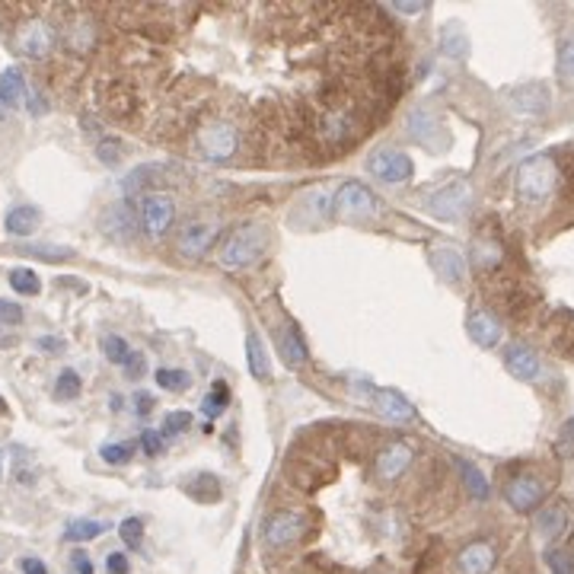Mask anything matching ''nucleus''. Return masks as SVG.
I'll use <instances>...</instances> for the list:
<instances>
[{"label":"nucleus","instance_id":"aec40b11","mask_svg":"<svg viewBox=\"0 0 574 574\" xmlns=\"http://www.w3.org/2000/svg\"><path fill=\"white\" fill-rule=\"evenodd\" d=\"M457 469H459V475H463V485H466V491L475 498V501H485V498L491 495L488 479L482 475V469L475 466L473 459H457Z\"/></svg>","mask_w":574,"mask_h":574},{"label":"nucleus","instance_id":"4c0bfd02","mask_svg":"<svg viewBox=\"0 0 574 574\" xmlns=\"http://www.w3.org/2000/svg\"><path fill=\"white\" fill-rule=\"evenodd\" d=\"M559 74L565 80H574V36L565 39L559 48Z\"/></svg>","mask_w":574,"mask_h":574},{"label":"nucleus","instance_id":"8fccbe9b","mask_svg":"<svg viewBox=\"0 0 574 574\" xmlns=\"http://www.w3.org/2000/svg\"><path fill=\"white\" fill-rule=\"evenodd\" d=\"M4 459H7V450H0V479H4Z\"/></svg>","mask_w":574,"mask_h":574},{"label":"nucleus","instance_id":"a18cd8bd","mask_svg":"<svg viewBox=\"0 0 574 574\" xmlns=\"http://www.w3.org/2000/svg\"><path fill=\"white\" fill-rule=\"evenodd\" d=\"M125 373H128L131 380H137V377H144V358H141V354H131V358L125 361Z\"/></svg>","mask_w":574,"mask_h":574},{"label":"nucleus","instance_id":"393cba45","mask_svg":"<svg viewBox=\"0 0 574 574\" xmlns=\"http://www.w3.org/2000/svg\"><path fill=\"white\" fill-rule=\"evenodd\" d=\"M246 354H249V370L256 380H268L272 377V364H268V354L265 348H262V342H258L256 335L246 338Z\"/></svg>","mask_w":574,"mask_h":574},{"label":"nucleus","instance_id":"a878e982","mask_svg":"<svg viewBox=\"0 0 574 574\" xmlns=\"http://www.w3.org/2000/svg\"><path fill=\"white\" fill-rule=\"evenodd\" d=\"M106 533V524H100V520H71L65 530V539L67 543H90V539L102 536Z\"/></svg>","mask_w":574,"mask_h":574},{"label":"nucleus","instance_id":"423d86ee","mask_svg":"<svg viewBox=\"0 0 574 574\" xmlns=\"http://www.w3.org/2000/svg\"><path fill=\"white\" fill-rule=\"evenodd\" d=\"M13 42L26 57H48L51 48H55V29L45 20H39V16H32V20L20 22Z\"/></svg>","mask_w":574,"mask_h":574},{"label":"nucleus","instance_id":"cd10ccee","mask_svg":"<svg viewBox=\"0 0 574 574\" xmlns=\"http://www.w3.org/2000/svg\"><path fill=\"white\" fill-rule=\"evenodd\" d=\"M227 402H230V389L223 380H217L214 387H211V393L204 396V402H201V412L208 418H217L223 409H227Z\"/></svg>","mask_w":574,"mask_h":574},{"label":"nucleus","instance_id":"e433bc0d","mask_svg":"<svg viewBox=\"0 0 574 574\" xmlns=\"http://www.w3.org/2000/svg\"><path fill=\"white\" fill-rule=\"evenodd\" d=\"M188 428H192V412H170L163 422L166 438H172V434H179V430H188Z\"/></svg>","mask_w":574,"mask_h":574},{"label":"nucleus","instance_id":"4468645a","mask_svg":"<svg viewBox=\"0 0 574 574\" xmlns=\"http://www.w3.org/2000/svg\"><path fill=\"white\" fill-rule=\"evenodd\" d=\"M466 332L479 348H495L501 342V323H498V316L491 309H473L466 316Z\"/></svg>","mask_w":574,"mask_h":574},{"label":"nucleus","instance_id":"0eeeda50","mask_svg":"<svg viewBox=\"0 0 574 574\" xmlns=\"http://www.w3.org/2000/svg\"><path fill=\"white\" fill-rule=\"evenodd\" d=\"M172 217H176V201L170 195L151 192L141 198V221L151 237H163L166 230L172 227Z\"/></svg>","mask_w":574,"mask_h":574},{"label":"nucleus","instance_id":"ea45409f","mask_svg":"<svg viewBox=\"0 0 574 574\" xmlns=\"http://www.w3.org/2000/svg\"><path fill=\"white\" fill-rule=\"evenodd\" d=\"M100 160L102 163H118L122 160V144L118 141H100Z\"/></svg>","mask_w":574,"mask_h":574},{"label":"nucleus","instance_id":"a19ab883","mask_svg":"<svg viewBox=\"0 0 574 574\" xmlns=\"http://www.w3.org/2000/svg\"><path fill=\"white\" fill-rule=\"evenodd\" d=\"M0 323L4 326L22 323V307H16V303H10V300H0Z\"/></svg>","mask_w":574,"mask_h":574},{"label":"nucleus","instance_id":"412c9836","mask_svg":"<svg viewBox=\"0 0 574 574\" xmlns=\"http://www.w3.org/2000/svg\"><path fill=\"white\" fill-rule=\"evenodd\" d=\"M39 223H42L39 208H32V204H20V208H13L7 214V233H13V237H29Z\"/></svg>","mask_w":574,"mask_h":574},{"label":"nucleus","instance_id":"49530a36","mask_svg":"<svg viewBox=\"0 0 574 574\" xmlns=\"http://www.w3.org/2000/svg\"><path fill=\"white\" fill-rule=\"evenodd\" d=\"M74 571H77V574H96L93 561L86 559V552H74Z\"/></svg>","mask_w":574,"mask_h":574},{"label":"nucleus","instance_id":"2eb2a0df","mask_svg":"<svg viewBox=\"0 0 574 574\" xmlns=\"http://www.w3.org/2000/svg\"><path fill=\"white\" fill-rule=\"evenodd\" d=\"M498 552L491 543H469L466 549H459L457 555V571L459 574H488L495 568Z\"/></svg>","mask_w":574,"mask_h":574},{"label":"nucleus","instance_id":"79ce46f5","mask_svg":"<svg viewBox=\"0 0 574 574\" xmlns=\"http://www.w3.org/2000/svg\"><path fill=\"white\" fill-rule=\"evenodd\" d=\"M393 10L396 13H405V16H418L428 10V4H424V0H396Z\"/></svg>","mask_w":574,"mask_h":574},{"label":"nucleus","instance_id":"c03bdc74","mask_svg":"<svg viewBox=\"0 0 574 574\" xmlns=\"http://www.w3.org/2000/svg\"><path fill=\"white\" fill-rule=\"evenodd\" d=\"M128 555H122V552H112L106 559V571L109 574H128Z\"/></svg>","mask_w":574,"mask_h":574},{"label":"nucleus","instance_id":"20e7f679","mask_svg":"<svg viewBox=\"0 0 574 574\" xmlns=\"http://www.w3.org/2000/svg\"><path fill=\"white\" fill-rule=\"evenodd\" d=\"M198 147L201 153L208 160H217V163H223V160H230L233 153H237L239 147V131L237 125L223 122V118H211L208 125H201L198 128Z\"/></svg>","mask_w":574,"mask_h":574},{"label":"nucleus","instance_id":"9b49d317","mask_svg":"<svg viewBox=\"0 0 574 574\" xmlns=\"http://www.w3.org/2000/svg\"><path fill=\"white\" fill-rule=\"evenodd\" d=\"M370 172L380 182H389V186H399V182L412 179L415 172V163H412L405 153L399 151H380L377 157H370Z\"/></svg>","mask_w":574,"mask_h":574},{"label":"nucleus","instance_id":"f704fd0d","mask_svg":"<svg viewBox=\"0 0 574 574\" xmlns=\"http://www.w3.org/2000/svg\"><path fill=\"white\" fill-rule=\"evenodd\" d=\"M545 561H549V571L552 574H574V559L565 552V549H549V552H545Z\"/></svg>","mask_w":574,"mask_h":574},{"label":"nucleus","instance_id":"4be33fe9","mask_svg":"<svg viewBox=\"0 0 574 574\" xmlns=\"http://www.w3.org/2000/svg\"><path fill=\"white\" fill-rule=\"evenodd\" d=\"M22 96H26V80H22V74L16 67H7V71L0 74V102L13 109L22 102Z\"/></svg>","mask_w":574,"mask_h":574},{"label":"nucleus","instance_id":"c85d7f7f","mask_svg":"<svg viewBox=\"0 0 574 574\" xmlns=\"http://www.w3.org/2000/svg\"><path fill=\"white\" fill-rule=\"evenodd\" d=\"M80 396V377L74 370H61L55 383V399L57 402H71Z\"/></svg>","mask_w":574,"mask_h":574},{"label":"nucleus","instance_id":"2f4dec72","mask_svg":"<svg viewBox=\"0 0 574 574\" xmlns=\"http://www.w3.org/2000/svg\"><path fill=\"white\" fill-rule=\"evenodd\" d=\"M20 252H26V256H42L45 262H61V258H71L74 256V249H67V246H48V243H42V246H22Z\"/></svg>","mask_w":574,"mask_h":574},{"label":"nucleus","instance_id":"6ab92c4d","mask_svg":"<svg viewBox=\"0 0 574 574\" xmlns=\"http://www.w3.org/2000/svg\"><path fill=\"white\" fill-rule=\"evenodd\" d=\"M434 265H438L440 278L450 281V284H463L466 281V258H463V252L450 249V246L434 252Z\"/></svg>","mask_w":574,"mask_h":574},{"label":"nucleus","instance_id":"58836bf2","mask_svg":"<svg viewBox=\"0 0 574 574\" xmlns=\"http://www.w3.org/2000/svg\"><path fill=\"white\" fill-rule=\"evenodd\" d=\"M559 453L561 457H574V418H568L565 424H561V430H559Z\"/></svg>","mask_w":574,"mask_h":574},{"label":"nucleus","instance_id":"6e6552de","mask_svg":"<svg viewBox=\"0 0 574 574\" xmlns=\"http://www.w3.org/2000/svg\"><path fill=\"white\" fill-rule=\"evenodd\" d=\"M335 211L342 217L358 221V217H373L380 211V204H377L370 188L358 186V182H344V186L335 192Z\"/></svg>","mask_w":574,"mask_h":574},{"label":"nucleus","instance_id":"7c9ffc66","mask_svg":"<svg viewBox=\"0 0 574 574\" xmlns=\"http://www.w3.org/2000/svg\"><path fill=\"white\" fill-rule=\"evenodd\" d=\"M102 352H106V358L112 361V364H122V367H125V361L131 358L128 342H125V338H118V335H106V338H102Z\"/></svg>","mask_w":574,"mask_h":574},{"label":"nucleus","instance_id":"bb28decb","mask_svg":"<svg viewBox=\"0 0 574 574\" xmlns=\"http://www.w3.org/2000/svg\"><path fill=\"white\" fill-rule=\"evenodd\" d=\"M10 287L22 297H36L42 291V281H39V274L32 268H13L10 272Z\"/></svg>","mask_w":574,"mask_h":574},{"label":"nucleus","instance_id":"f257e3e1","mask_svg":"<svg viewBox=\"0 0 574 574\" xmlns=\"http://www.w3.org/2000/svg\"><path fill=\"white\" fill-rule=\"evenodd\" d=\"M268 246V230L262 223H243L223 239L221 252H217V262H221L227 272H243V268L256 265L258 258L265 256Z\"/></svg>","mask_w":574,"mask_h":574},{"label":"nucleus","instance_id":"5701e85b","mask_svg":"<svg viewBox=\"0 0 574 574\" xmlns=\"http://www.w3.org/2000/svg\"><path fill=\"white\" fill-rule=\"evenodd\" d=\"M281 354L291 367H303L307 364V344H303V335L294 329V326H287L281 332Z\"/></svg>","mask_w":574,"mask_h":574},{"label":"nucleus","instance_id":"ddd939ff","mask_svg":"<svg viewBox=\"0 0 574 574\" xmlns=\"http://www.w3.org/2000/svg\"><path fill=\"white\" fill-rule=\"evenodd\" d=\"M412 459H415V450H412L405 440H393V444L380 450V457H377V463H373V469H377V475H380V479L393 482L412 466Z\"/></svg>","mask_w":574,"mask_h":574},{"label":"nucleus","instance_id":"7ed1b4c3","mask_svg":"<svg viewBox=\"0 0 574 574\" xmlns=\"http://www.w3.org/2000/svg\"><path fill=\"white\" fill-rule=\"evenodd\" d=\"M307 530L309 520L300 510H274L262 524V539H265L268 549H291V545L307 536Z\"/></svg>","mask_w":574,"mask_h":574},{"label":"nucleus","instance_id":"c756f323","mask_svg":"<svg viewBox=\"0 0 574 574\" xmlns=\"http://www.w3.org/2000/svg\"><path fill=\"white\" fill-rule=\"evenodd\" d=\"M157 383L163 389H170V393H182V389H188V373L186 370H172V367H160L157 370Z\"/></svg>","mask_w":574,"mask_h":574},{"label":"nucleus","instance_id":"a211bd4d","mask_svg":"<svg viewBox=\"0 0 574 574\" xmlns=\"http://www.w3.org/2000/svg\"><path fill=\"white\" fill-rule=\"evenodd\" d=\"M373 405H377V412L387 415L389 422H412V418H415L412 402L402 399L396 389H377V393H373Z\"/></svg>","mask_w":574,"mask_h":574},{"label":"nucleus","instance_id":"1a4fd4ad","mask_svg":"<svg viewBox=\"0 0 574 574\" xmlns=\"http://www.w3.org/2000/svg\"><path fill=\"white\" fill-rule=\"evenodd\" d=\"M508 106L514 109L517 115H543L552 102V93H549V86L539 83V80H530V83H520V86H510L508 93H504Z\"/></svg>","mask_w":574,"mask_h":574},{"label":"nucleus","instance_id":"de8ad7c7","mask_svg":"<svg viewBox=\"0 0 574 574\" xmlns=\"http://www.w3.org/2000/svg\"><path fill=\"white\" fill-rule=\"evenodd\" d=\"M22 571L26 574H48V568H45L39 559H22Z\"/></svg>","mask_w":574,"mask_h":574},{"label":"nucleus","instance_id":"39448f33","mask_svg":"<svg viewBox=\"0 0 574 574\" xmlns=\"http://www.w3.org/2000/svg\"><path fill=\"white\" fill-rule=\"evenodd\" d=\"M428 208L434 217L459 221V217L473 208V186H469V182H447L444 188L428 195Z\"/></svg>","mask_w":574,"mask_h":574},{"label":"nucleus","instance_id":"72a5a7b5","mask_svg":"<svg viewBox=\"0 0 574 574\" xmlns=\"http://www.w3.org/2000/svg\"><path fill=\"white\" fill-rule=\"evenodd\" d=\"M100 453H102V459H106V463H112V466H122V463H128V459L135 457V444H106Z\"/></svg>","mask_w":574,"mask_h":574},{"label":"nucleus","instance_id":"c9c22d12","mask_svg":"<svg viewBox=\"0 0 574 574\" xmlns=\"http://www.w3.org/2000/svg\"><path fill=\"white\" fill-rule=\"evenodd\" d=\"M118 536L125 539V545H131V549H137L144 539V524L137 520V517H128V520H122V526H118Z\"/></svg>","mask_w":574,"mask_h":574},{"label":"nucleus","instance_id":"473e14b6","mask_svg":"<svg viewBox=\"0 0 574 574\" xmlns=\"http://www.w3.org/2000/svg\"><path fill=\"white\" fill-rule=\"evenodd\" d=\"M473 256H475V262H479L482 268H491V265H498L501 262V246L498 243H475V249H473Z\"/></svg>","mask_w":574,"mask_h":574},{"label":"nucleus","instance_id":"f8f14e48","mask_svg":"<svg viewBox=\"0 0 574 574\" xmlns=\"http://www.w3.org/2000/svg\"><path fill=\"white\" fill-rule=\"evenodd\" d=\"M571 530V508L565 501H552L536 514V533L545 543H559Z\"/></svg>","mask_w":574,"mask_h":574},{"label":"nucleus","instance_id":"b1692460","mask_svg":"<svg viewBox=\"0 0 574 574\" xmlns=\"http://www.w3.org/2000/svg\"><path fill=\"white\" fill-rule=\"evenodd\" d=\"M440 51H444L447 57H466L469 55V39H466V32L459 26H447V29H440Z\"/></svg>","mask_w":574,"mask_h":574},{"label":"nucleus","instance_id":"3c124183","mask_svg":"<svg viewBox=\"0 0 574 574\" xmlns=\"http://www.w3.org/2000/svg\"><path fill=\"white\" fill-rule=\"evenodd\" d=\"M0 115H4V109H0Z\"/></svg>","mask_w":574,"mask_h":574},{"label":"nucleus","instance_id":"f3484780","mask_svg":"<svg viewBox=\"0 0 574 574\" xmlns=\"http://www.w3.org/2000/svg\"><path fill=\"white\" fill-rule=\"evenodd\" d=\"M504 367H508L510 377L517 380H536L543 364H539V354L533 352L530 344H510L504 352Z\"/></svg>","mask_w":574,"mask_h":574},{"label":"nucleus","instance_id":"9d476101","mask_svg":"<svg viewBox=\"0 0 574 574\" xmlns=\"http://www.w3.org/2000/svg\"><path fill=\"white\" fill-rule=\"evenodd\" d=\"M504 498H508V504L517 514H530V510H536L539 504H543L545 485L536 475H517V479H510L508 488H504Z\"/></svg>","mask_w":574,"mask_h":574},{"label":"nucleus","instance_id":"f03ea898","mask_svg":"<svg viewBox=\"0 0 574 574\" xmlns=\"http://www.w3.org/2000/svg\"><path fill=\"white\" fill-rule=\"evenodd\" d=\"M559 186V163H555L549 153H539V157H530L520 163L517 170V198L526 208H536L543 204L549 195Z\"/></svg>","mask_w":574,"mask_h":574},{"label":"nucleus","instance_id":"09e8293b","mask_svg":"<svg viewBox=\"0 0 574 574\" xmlns=\"http://www.w3.org/2000/svg\"><path fill=\"white\" fill-rule=\"evenodd\" d=\"M151 405H153V399H151V396L137 393V409H141V415H147V412H151Z\"/></svg>","mask_w":574,"mask_h":574},{"label":"nucleus","instance_id":"37998d69","mask_svg":"<svg viewBox=\"0 0 574 574\" xmlns=\"http://www.w3.org/2000/svg\"><path fill=\"white\" fill-rule=\"evenodd\" d=\"M141 447H144V453H151V457H157V453L163 450L160 430H144V434H141Z\"/></svg>","mask_w":574,"mask_h":574},{"label":"nucleus","instance_id":"dca6fc26","mask_svg":"<svg viewBox=\"0 0 574 574\" xmlns=\"http://www.w3.org/2000/svg\"><path fill=\"white\" fill-rule=\"evenodd\" d=\"M214 239H217L214 223H204V221L186 223V227H182V233H179V252H182V256H188V258H198V256H204V252L211 249V243H214Z\"/></svg>","mask_w":574,"mask_h":574}]
</instances>
